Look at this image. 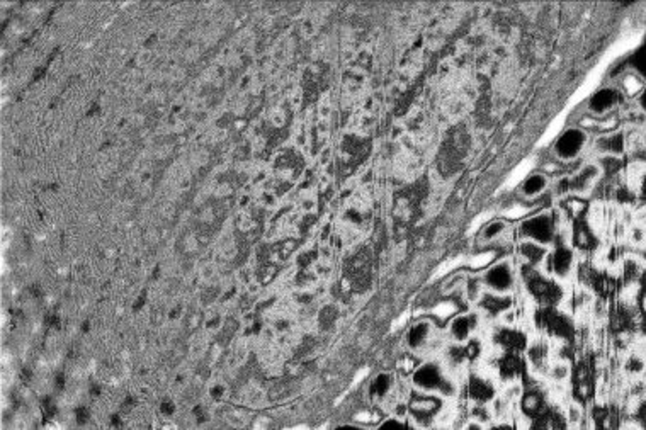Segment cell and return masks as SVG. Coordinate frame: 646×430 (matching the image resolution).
<instances>
[{"mask_svg": "<svg viewBox=\"0 0 646 430\" xmlns=\"http://www.w3.org/2000/svg\"><path fill=\"white\" fill-rule=\"evenodd\" d=\"M395 388V378L390 373L378 374L369 386V393L374 400H384Z\"/></svg>", "mask_w": 646, "mask_h": 430, "instance_id": "44dd1931", "label": "cell"}, {"mask_svg": "<svg viewBox=\"0 0 646 430\" xmlns=\"http://www.w3.org/2000/svg\"><path fill=\"white\" fill-rule=\"evenodd\" d=\"M600 165H602V168L607 172V174H616V172L621 170L623 162L621 159H618V157H614V155H605L604 159L600 160Z\"/></svg>", "mask_w": 646, "mask_h": 430, "instance_id": "4316f807", "label": "cell"}, {"mask_svg": "<svg viewBox=\"0 0 646 430\" xmlns=\"http://www.w3.org/2000/svg\"><path fill=\"white\" fill-rule=\"evenodd\" d=\"M403 422L395 420V418H388L386 422H383V427H402Z\"/></svg>", "mask_w": 646, "mask_h": 430, "instance_id": "1f68e13d", "label": "cell"}, {"mask_svg": "<svg viewBox=\"0 0 646 430\" xmlns=\"http://www.w3.org/2000/svg\"><path fill=\"white\" fill-rule=\"evenodd\" d=\"M587 145V135L585 131L578 130V128H570V130L563 131L560 138L554 143V152L560 159L563 160H575L580 153L583 152Z\"/></svg>", "mask_w": 646, "mask_h": 430, "instance_id": "5b68a950", "label": "cell"}, {"mask_svg": "<svg viewBox=\"0 0 646 430\" xmlns=\"http://www.w3.org/2000/svg\"><path fill=\"white\" fill-rule=\"evenodd\" d=\"M507 230L509 225L504 219H493V222H490L483 228L480 238H482L483 242H487V244H493V242L500 240V238L507 233Z\"/></svg>", "mask_w": 646, "mask_h": 430, "instance_id": "d4e9b609", "label": "cell"}, {"mask_svg": "<svg viewBox=\"0 0 646 430\" xmlns=\"http://www.w3.org/2000/svg\"><path fill=\"white\" fill-rule=\"evenodd\" d=\"M597 172H599V170H597V167H594V165H589V167H585L583 170H580L577 175H574V177H570V179H567V181L561 182L560 189L567 190V193H570V190H575V193H582V190H585L587 187L590 186V184L596 181Z\"/></svg>", "mask_w": 646, "mask_h": 430, "instance_id": "e0dca14e", "label": "cell"}, {"mask_svg": "<svg viewBox=\"0 0 646 430\" xmlns=\"http://www.w3.org/2000/svg\"><path fill=\"white\" fill-rule=\"evenodd\" d=\"M520 235L524 237V240L548 245L556 238V222L551 215H546V213L531 216L520 225Z\"/></svg>", "mask_w": 646, "mask_h": 430, "instance_id": "277c9868", "label": "cell"}, {"mask_svg": "<svg viewBox=\"0 0 646 430\" xmlns=\"http://www.w3.org/2000/svg\"><path fill=\"white\" fill-rule=\"evenodd\" d=\"M574 244L580 250H592L597 245L596 235L583 218H577L574 223Z\"/></svg>", "mask_w": 646, "mask_h": 430, "instance_id": "ffe728a7", "label": "cell"}, {"mask_svg": "<svg viewBox=\"0 0 646 430\" xmlns=\"http://www.w3.org/2000/svg\"><path fill=\"white\" fill-rule=\"evenodd\" d=\"M633 65H634V68L640 70L641 73L645 72V50H643V48H641L640 51H636V53H634Z\"/></svg>", "mask_w": 646, "mask_h": 430, "instance_id": "4dcf8cb0", "label": "cell"}, {"mask_svg": "<svg viewBox=\"0 0 646 430\" xmlns=\"http://www.w3.org/2000/svg\"><path fill=\"white\" fill-rule=\"evenodd\" d=\"M432 333H434V326L429 322H425V320L413 323L409 332H407V345L412 351H420L422 347H425L431 342Z\"/></svg>", "mask_w": 646, "mask_h": 430, "instance_id": "4fadbf2b", "label": "cell"}, {"mask_svg": "<svg viewBox=\"0 0 646 430\" xmlns=\"http://www.w3.org/2000/svg\"><path fill=\"white\" fill-rule=\"evenodd\" d=\"M545 358H546V351L542 345H534V347L529 349V359L536 364V366L545 362Z\"/></svg>", "mask_w": 646, "mask_h": 430, "instance_id": "f546056e", "label": "cell"}, {"mask_svg": "<svg viewBox=\"0 0 646 430\" xmlns=\"http://www.w3.org/2000/svg\"><path fill=\"white\" fill-rule=\"evenodd\" d=\"M412 381L415 388L422 391H440L444 395H453L454 384L449 378L444 374L439 364L425 362L418 366L412 374Z\"/></svg>", "mask_w": 646, "mask_h": 430, "instance_id": "7a4b0ae2", "label": "cell"}, {"mask_svg": "<svg viewBox=\"0 0 646 430\" xmlns=\"http://www.w3.org/2000/svg\"><path fill=\"white\" fill-rule=\"evenodd\" d=\"M574 395L578 402H587L594 393V371L589 361H580L574 369Z\"/></svg>", "mask_w": 646, "mask_h": 430, "instance_id": "ba28073f", "label": "cell"}, {"mask_svg": "<svg viewBox=\"0 0 646 430\" xmlns=\"http://www.w3.org/2000/svg\"><path fill=\"white\" fill-rule=\"evenodd\" d=\"M524 281H526L527 289L531 296L538 301L541 306H556L563 297V289L553 279H548L541 272L536 271V267L524 266Z\"/></svg>", "mask_w": 646, "mask_h": 430, "instance_id": "6da1fadb", "label": "cell"}, {"mask_svg": "<svg viewBox=\"0 0 646 430\" xmlns=\"http://www.w3.org/2000/svg\"><path fill=\"white\" fill-rule=\"evenodd\" d=\"M546 189H548V177H546L545 174H532L522 182V186H520V190H522L524 196L527 197L539 196V194L545 193Z\"/></svg>", "mask_w": 646, "mask_h": 430, "instance_id": "7402d4cb", "label": "cell"}, {"mask_svg": "<svg viewBox=\"0 0 646 430\" xmlns=\"http://www.w3.org/2000/svg\"><path fill=\"white\" fill-rule=\"evenodd\" d=\"M536 323L539 329L546 330L551 337L570 342L575 335V326L571 320L565 313L558 311L554 306H541L536 311Z\"/></svg>", "mask_w": 646, "mask_h": 430, "instance_id": "3957f363", "label": "cell"}, {"mask_svg": "<svg viewBox=\"0 0 646 430\" xmlns=\"http://www.w3.org/2000/svg\"><path fill=\"white\" fill-rule=\"evenodd\" d=\"M574 252L567 245H556V248L549 255V269L556 277H567L574 269Z\"/></svg>", "mask_w": 646, "mask_h": 430, "instance_id": "30bf717a", "label": "cell"}, {"mask_svg": "<svg viewBox=\"0 0 646 430\" xmlns=\"http://www.w3.org/2000/svg\"><path fill=\"white\" fill-rule=\"evenodd\" d=\"M447 359L453 364H456V366H460L462 361H466L464 347L462 345H451L449 351H447Z\"/></svg>", "mask_w": 646, "mask_h": 430, "instance_id": "83f0119b", "label": "cell"}, {"mask_svg": "<svg viewBox=\"0 0 646 430\" xmlns=\"http://www.w3.org/2000/svg\"><path fill=\"white\" fill-rule=\"evenodd\" d=\"M468 395L473 402L483 405L493 400L495 386L482 376H471L468 381Z\"/></svg>", "mask_w": 646, "mask_h": 430, "instance_id": "2e32d148", "label": "cell"}, {"mask_svg": "<svg viewBox=\"0 0 646 430\" xmlns=\"http://www.w3.org/2000/svg\"><path fill=\"white\" fill-rule=\"evenodd\" d=\"M520 410L526 417L529 418H536L546 410V403H545V396L538 391V389H529L522 395L520 398Z\"/></svg>", "mask_w": 646, "mask_h": 430, "instance_id": "ac0fdd59", "label": "cell"}, {"mask_svg": "<svg viewBox=\"0 0 646 430\" xmlns=\"http://www.w3.org/2000/svg\"><path fill=\"white\" fill-rule=\"evenodd\" d=\"M464 352H466V359H468V361H475V359L480 355V352H482V344H480L476 339L469 340L468 344L464 345Z\"/></svg>", "mask_w": 646, "mask_h": 430, "instance_id": "f1b7e54d", "label": "cell"}, {"mask_svg": "<svg viewBox=\"0 0 646 430\" xmlns=\"http://www.w3.org/2000/svg\"><path fill=\"white\" fill-rule=\"evenodd\" d=\"M534 420H536V422H534V425H532V427H534V429L556 430V429H565V427H567V424H565L563 417H561V415L558 413V411L548 410V408H546V410L542 411V413L539 415V417H536Z\"/></svg>", "mask_w": 646, "mask_h": 430, "instance_id": "603a6c76", "label": "cell"}, {"mask_svg": "<svg viewBox=\"0 0 646 430\" xmlns=\"http://www.w3.org/2000/svg\"><path fill=\"white\" fill-rule=\"evenodd\" d=\"M513 271L507 262L495 264L483 275V284L493 293H509L513 288Z\"/></svg>", "mask_w": 646, "mask_h": 430, "instance_id": "8992f818", "label": "cell"}, {"mask_svg": "<svg viewBox=\"0 0 646 430\" xmlns=\"http://www.w3.org/2000/svg\"><path fill=\"white\" fill-rule=\"evenodd\" d=\"M512 306L513 300L507 293H484L480 300V308L490 317H498V315L509 311Z\"/></svg>", "mask_w": 646, "mask_h": 430, "instance_id": "8fae6325", "label": "cell"}, {"mask_svg": "<svg viewBox=\"0 0 646 430\" xmlns=\"http://www.w3.org/2000/svg\"><path fill=\"white\" fill-rule=\"evenodd\" d=\"M621 92L618 89H612V87H604V89L597 90L596 94L590 97L589 101V109L596 114H604L607 111H611L612 108L619 104L621 101Z\"/></svg>", "mask_w": 646, "mask_h": 430, "instance_id": "7c38bea8", "label": "cell"}, {"mask_svg": "<svg viewBox=\"0 0 646 430\" xmlns=\"http://www.w3.org/2000/svg\"><path fill=\"white\" fill-rule=\"evenodd\" d=\"M519 253L520 257L526 260V266L538 267L539 264L546 259V255H548V248H546V245L536 244V242L531 240H524L522 244L519 245Z\"/></svg>", "mask_w": 646, "mask_h": 430, "instance_id": "d6986e66", "label": "cell"}, {"mask_svg": "<svg viewBox=\"0 0 646 430\" xmlns=\"http://www.w3.org/2000/svg\"><path fill=\"white\" fill-rule=\"evenodd\" d=\"M442 408L440 398L429 393H413L409 402V411L417 420H431Z\"/></svg>", "mask_w": 646, "mask_h": 430, "instance_id": "52a82bcc", "label": "cell"}, {"mask_svg": "<svg viewBox=\"0 0 646 430\" xmlns=\"http://www.w3.org/2000/svg\"><path fill=\"white\" fill-rule=\"evenodd\" d=\"M495 344L504 352H522L527 349V337L516 329H498L493 335Z\"/></svg>", "mask_w": 646, "mask_h": 430, "instance_id": "9c48e42d", "label": "cell"}, {"mask_svg": "<svg viewBox=\"0 0 646 430\" xmlns=\"http://www.w3.org/2000/svg\"><path fill=\"white\" fill-rule=\"evenodd\" d=\"M524 373V361L519 352H504L498 359V374L502 380H516Z\"/></svg>", "mask_w": 646, "mask_h": 430, "instance_id": "9a60e30c", "label": "cell"}, {"mask_svg": "<svg viewBox=\"0 0 646 430\" xmlns=\"http://www.w3.org/2000/svg\"><path fill=\"white\" fill-rule=\"evenodd\" d=\"M476 325H478V317H476V315H458V317L453 318V322H451L449 325L451 337H453L458 344H461V342L469 339L471 332H475Z\"/></svg>", "mask_w": 646, "mask_h": 430, "instance_id": "5bb4252c", "label": "cell"}, {"mask_svg": "<svg viewBox=\"0 0 646 430\" xmlns=\"http://www.w3.org/2000/svg\"><path fill=\"white\" fill-rule=\"evenodd\" d=\"M597 146H599L600 152L607 153V155H621L624 152V135L623 133H614V135H607L602 136V138L597 141Z\"/></svg>", "mask_w": 646, "mask_h": 430, "instance_id": "cb8c5ba5", "label": "cell"}, {"mask_svg": "<svg viewBox=\"0 0 646 430\" xmlns=\"http://www.w3.org/2000/svg\"><path fill=\"white\" fill-rule=\"evenodd\" d=\"M592 415H594L592 418H594V424H596V427H599V429H614V427H618V424H616V415H614V411L611 410V408L596 407V408H594Z\"/></svg>", "mask_w": 646, "mask_h": 430, "instance_id": "484cf974", "label": "cell"}]
</instances>
